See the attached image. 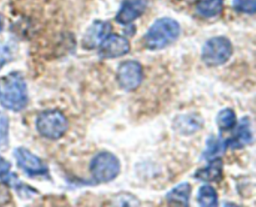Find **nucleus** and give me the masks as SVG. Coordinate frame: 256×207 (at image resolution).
Returning <instances> with one entry per match:
<instances>
[{
  "instance_id": "dca6fc26",
  "label": "nucleus",
  "mask_w": 256,
  "mask_h": 207,
  "mask_svg": "<svg viewBox=\"0 0 256 207\" xmlns=\"http://www.w3.org/2000/svg\"><path fill=\"white\" fill-rule=\"evenodd\" d=\"M198 202L204 207H215L219 204L218 192L212 185H202L198 192Z\"/></svg>"
},
{
  "instance_id": "7ed1b4c3",
  "label": "nucleus",
  "mask_w": 256,
  "mask_h": 207,
  "mask_svg": "<svg viewBox=\"0 0 256 207\" xmlns=\"http://www.w3.org/2000/svg\"><path fill=\"white\" fill-rule=\"evenodd\" d=\"M36 130L44 139L60 140L69 130V121L59 110H46L36 117Z\"/></svg>"
},
{
  "instance_id": "9d476101",
  "label": "nucleus",
  "mask_w": 256,
  "mask_h": 207,
  "mask_svg": "<svg viewBox=\"0 0 256 207\" xmlns=\"http://www.w3.org/2000/svg\"><path fill=\"white\" fill-rule=\"evenodd\" d=\"M148 1L149 0H124L115 20L120 25H130L144 14Z\"/></svg>"
},
{
  "instance_id": "412c9836",
  "label": "nucleus",
  "mask_w": 256,
  "mask_h": 207,
  "mask_svg": "<svg viewBox=\"0 0 256 207\" xmlns=\"http://www.w3.org/2000/svg\"><path fill=\"white\" fill-rule=\"evenodd\" d=\"M12 57H14V52H12V47L8 44H5V42L0 41V70H2L8 62L12 61Z\"/></svg>"
},
{
  "instance_id": "6e6552de",
  "label": "nucleus",
  "mask_w": 256,
  "mask_h": 207,
  "mask_svg": "<svg viewBox=\"0 0 256 207\" xmlns=\"http://www.w3.org/2000/svg\"><path fill=\"white\" fill-rule=\"evenodd\" d=\"M130 42L122 35L110 34L99 46V55L102 59H118L129 54Z\"/></svg>"
},
{
  "instance_id": "0eeeda50",
  "label": "nucleus",
  "mask_w": 256,
  "mask_h": 207,
  "mask_svg": "<svg viewBox=\"0 0 256 207\" xmlns=\"http://www.w3.org/2000/svg\"><path fill=\"white\" fill-rule=\"evenodd\" d=\"M116 80L119 86L125 91H134L144 80V69L139 61L128 60L118 67Z\"/></svg>"
},
{
  "instance_id": "4468645a",
  "label": "nucleus",
  "mask_w": 256,
  "mask_h": 207,
  "mask_svg": "<svg viewBox=\"0 0 256 207\" xmlns=\"http://www.w3.org/2000/svg\"><path fill=\"white\" fill-rule=\"evenodd\" d=\"M192 185L189 182H182L170 192H168L166 200L172 205L179 206H189L190 196H192Z\"/></svg>"
},
{
  "instance_id": "aec40b11",
  "label": "nucleus",
  "mask_w": 256,
  "mask_h": 207,
  "mask_svg": "<svg viewBox=\"0 0 256 207\" xmlns=\"http://www.w3.org/2000/svg\"><path fill=\"white\" fill-rule=\"evenodd\" d=\"M234 9L244 14H255L256 12V0H234L232 2Z\"/></svg>"
},
{
  "instance_id": "f3484780",
  "label": "nucleus",
  "mask_w": 256,
  "mask_h": 207,
  "mask_svg": "<svg viewBox=\"0 0 256 207\" xmlns=\"http://www.w3.org/2000/svg\"><path fill=\"white\" fill-rule=\"evenodd\" d=\"M216 124L222 131H230L238 124L236 114L232 109H224L218 114Z\"/></svg>"
},
{
  "instance_id": "423d86ee",
  "label": "nucleus",
  "mask_w": 256,
  "mask_h": 207,
  "mask_svg": "<svg viewBox=\"0 0 256 207\" xmlns=\"http://www.w3.org/2000/svg\"><path fill=\"white\" fill-rule=\"evenodd\" d=\"M14 157L20 170L30 177H42L49 175V167L44 160L28 150L26 147H18L14 150Z\"/></svg>"
},
{
  "instance_id": "ddd939ff",
  "label": "nucleus",
  "mask_w": 256,
  "mask_h": 207,
  "mask_svg": "<svg viewBox=\"0 0 256 207\" xmlns=\"http://www.w3.org/2000/svg\"><path fill=\"white\" fill-rule=\"evenodd\" d=\"M252 139H254V136H252V125H250L249 119L245 117L238 126L234 136L230 140H226V146L232 147V149H242V147L252 144Z\"/></svg>"
},
{
  "instance_id": "f8f14e48",
  "label": "nucleus",
  "mask_w": 256,
  "mask_h": 207,
  "mask_svg": "<svg viewBox=\"0 0 256 207\" xmlns=\"http://www.w3.org/2000/svg\"><path fill=\"white\" fill-rule=\"evenodd\" d=\"M224 176V162L220 157L210 160L209 165L195 172V179L204 182H218Z\"/></svg>"
},
{
  "instance_id": "6ab92c4d",
  "label": "nucleus",
  "mask_w": 256,
  "mask_h": 207,
  "mask_svg": "<svg viewBox=\"0 0 256 207\" xmlns=\"http://www.w3.org/2000/svg\"><path fill=\"white\" fill-rule=\"evenodd\" d=\"M9 117L0 111V150L9 146Z\"/></svg>"
},
{
  "instance_id": "4be33fe9",
  "label": "nucleus",
  "mask_w": 256,
  "mask_h": 207,
  "mask_svg": "<svg viewBox=\"0 0 256 207\" xmlns=\"http://www.w3.org/2000/svg\"><path fill=\"white\" fill-rule=\"evenodd\" d=\"M12 174V164L0 155V180L5 182Z\"/></svg>"
},
{
  "instance_id": "f257e3e1",
  "label": "nucleus",
  "mask_w": 256,
  "mask_h": 207,
  "mask_svg": "<svg viewBox=\"0 0 256 207\" xmlns=\"http://www.w3.org/2000/svg\"><path fill=\"white\" fill-rule=\"evenodd\" d=\"M29 102L28 85L22 72L12 71L0 79V105L10 111H22Z\"/></svg>"
},
{
  "instance_id": "5701e85b",
  "label": "nucleus",
  "mask_w": 256,
  "mask_h": 207,
  "mask_svg": "<svg viewBox=\"0 0 256 207\" xmlns=\"http://www.w3.org/2000/svg\"><path fill=\"white\" fill-rule=\"evenodd\" d=\"M2 29H4V21H2V15H0V32L2 31Z\"/></svg>"
},
{
  "instance_id": "39448f33",
  "label": "nucleus",
  "mask_w": 256,
  "mask_h": 207,
  "mask_svg": "<svg viewBox=\"0 0 256 207\" xmlns=\"http://www.w3.org/2000/svg\"><path fill=\"white\" fill-rule=\"evenodd\" d=\"M234 47L232 41L225 36H215L208 40L202 46V59L210 67L222 66L232 56Z\"/></svg>"
},
{
  "instance_id": "f03ea898",
  "label": "nucleus",
  "mask_w": 256,
  "mask_h": 207,
  "mask_svg": "<svg viewBox=\"0 0 256 207\" xmlns=\"http://www.w3.org/2000/svg\"><path fill=\"white\" fill-rule=\"evenodd\" d=\"M182 32L179 22L172 17L158 19L144 35V45L146 49L156 51L170 46L176 41Z\"/></svg>"
},
{
  "instance_id": "2eb2a0df",
  "label": "nucleus",
  "mask_w": 256,
  "mask_h": 207,
  "mask_svg": "<svg viewBox=\"0 0 256 207\" xmlns=\"http://www.w3.org/2000/svg\"><path fill=\"white\" fill-rule=\"evenodd\" d=\"M224 10V0H198L196 11L205 19H214Z\"/></svg>"
},
{
  "instance_id": "b1692460",
  "label": "nucleus",
  "mask_w": 256,
  "mask_h": 207,
  "mask_svg": "<svg viewBox=\"0 0 256 207\" xmlns=\"http://www.w3.org/2000/svg\"><path fill=\"white\" fill-rule=\"evenodd\" d=\"M185 1H195V0H185Z\"/></svg>"
},
{
  "instance_id": "1a4fd4ad",
  "label": "nucleus",
  "mask_w": 256,
  "mask_h": 207,
  "mask_svg": "<svg viewBox=\"0 0 256 207\" xmlns=\"http://www.w3.org/2000/svg\"><path fill=\"white\" fill-rule=\"evenodd\" d=\"M112 24L102 20L94 21L82 36V45L85 50H94L98 49L102 44L105 39L112 34Z\"/></svg>"
},
{
  "instance_id": "a211bd4d",
  "label": "nucleus",
  "mask_w": 256,
  "mask_h": 207,
  "mask_svg": "<svg viewBox=\"0 0 256 207\" xmlns=\"http://www.w3.org/2000/svg\"><path fill=\"white\" fill-rule=\"evenodd\" d=\"M206 149H205L204 157L208 160H212L215 157H219L226 149V141H222L220 137L212 136L208 140Z\"/></svg>"
},
{
  "instance_id": "20e7f679",
  "label": "nucleus",
  "mask_w": 256,
  "mask_h": 207,
  "mask_svg": "<svg viewBox=\"0 0 256 207\" xmlns=\"http://www.w3.org/2000/svg\"><path fill=\"white\" fill-rule=\"evenodd\" d=\"M122 164L116 155L110 151H102L92 157L90 162V172L95 181L106 184L119 176Z\"/></svg>"
},
{
  "instance_id": "9b49d317",
  "label": "nucleus",
  "mask_w": 256,
  "mask_h": 207,
  "mask_svg": "<svg viewBox=\"0 0 256 207\" xmlns=\"http://www.w3.org/2000/svg\"><path fill=\"white\" fill-rule=\"evenodd\" d=\"M204 125V120L199 114H184L179 115L174 120V129L178 134L184 135V136H190V135L196 134L200 131Z\"/></svg>"
}]
</instances>
